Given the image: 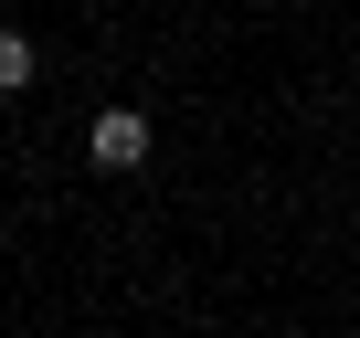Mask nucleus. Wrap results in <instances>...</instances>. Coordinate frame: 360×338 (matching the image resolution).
Returning <instances> with one entry per match:
<instances>
[{"label":"nucleus","instance_id":"f03ea898","mask_svg":"<svg viewBox=\"0 0 360 338\" xmlns=\"http://www.w3.org/2000/svg\"><path fill=\"white\" fill-rule=\"evenodd\" d=\"M22 85H32V43H22V32H0V95H22Z\"/></svg>","mask_w":360,"mask_h":338},{"label":"nucleus","instance_id":"f257e3e1","mask_svg":"<svg viewBox=\"0 0 360 338\" xmlns=\"http://www.w3.org/2000/svg\"><path fill=\"white\" fill-rule=\"evenodd\" d=\"M85 158H96V169H148V116H138V106H106V116L85 127Z\"/></svg>","mask_w":360,"mask_h":338}]
</instances>
